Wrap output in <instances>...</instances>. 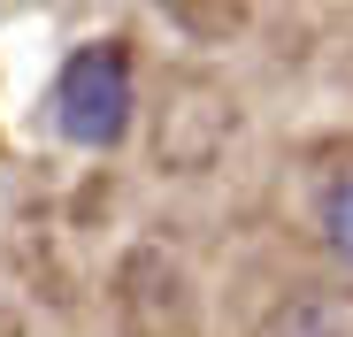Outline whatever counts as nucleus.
<instances>
[{
	"instance_id": "nucleus-2",
	"label": "nucleus",
	"mask_w": 353,
	"mask_h": 337,
	"mask_svg": "<svg viewBox=\"0 0 353 337\" xmlns=\"http://www.w3.org/2000/svg\"><path fill=\"white\" fill-rule=\"evenodd\" d=\"M323 238H330V253L353 268V177L330 184V199H323Z\"/></svg>"
},
{
	"instance_id": "nucleus-1",
	"label": "nucleus",
	"mask_w": 353,
	"mask_h": 337,
	"mask_svg": "<svg viewBox=\"0 0 353 337\" xmlns=\"http://www.w3.org/2000/svg\"><path fill=\"white\" fill-rule=\"evenodd\" d=\"M54 123L77 146H115L131 131V62H123V46L70 54L62 85H54Z\"/></svg>"
}]
</instances>
